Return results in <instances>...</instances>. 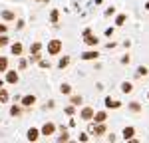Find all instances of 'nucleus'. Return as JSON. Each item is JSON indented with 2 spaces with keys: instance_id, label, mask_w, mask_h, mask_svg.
<instances>
[{
  "instance_id": "8",
  "label": "nucleus",
  "mask_w": 149,
  "mask_h": 143,
  "mask_svg": "<svg viewBox=\"0 0 149 143\" xmlns=\"http://www.w3.org/2000/svg\"><path fill=\"white\" fill-rule=\"evenodd\" d=\"M26 139H28V141H38V139H40V129H36V127H30V129L26 131Z\"/></svg>"
},
{
  "instance_id": "3",
  "label": "nucleus",
  "mask_w": 149,
  "mask_h": 143,
  "mask_svg": "<svg viewBox=\"0 0 149 143\" xmlns=\"http://www.w3.org/2000/svg\"><path fill=\"white\" fill-rule=\"evenodd\" d=\"M4 82L10 83V85H16V83L20 82V76H18V72H16V70H10V68H8V70L4 72Z\"/></svg>"
},
{
  "instance_id": "26",
  "label": "nucleus",
  "mask_w": 149,
  "mask_h": 143,
  "mask_svg": "<svg viewBox=\"0 0 149 143\" xmlns=\"http://www.w3.org/2000/svg\"><path fill=\"white\" fill-rule=\"evenodd\" d=\"M60 92L64 95H70L72 94V85H70V83H62V85H60Z\"/></svg>"
},
{
  "instance_id": "27",
  "label": "nucleus",
  "mask_w": 149,
  "mask_h": 143,
  "mask_svg": "<svg viewBox=\"0 0 149 143\" xmlns=\"http://www.w3.org/2000/svg\"><path fill=\"white\" fill-rule=\"evenodd\" d=\"M4 46H10V38L6 34H0V48H4Z\"/></svg>"
},
{
  "instance_id": "5",
  "label": "nucleus",
  "mask_w": 149,
  "mask_h": 143,
  "mask_svg": "<svg viewBox=\"0 0 149 143\" xmlns=\"http://www.w3.org/2000/svg\"><path fill=\"white\" fill-rule=\"evenodd\" d=\"M56 133V125L52 123V121H46L44 125H42V129H40V135H44V137H50V135H54Z\"/></svg>"
},
{
  "instance_id": "9",
  "label": "nucleus",
  "mask_w": 149,
  "mask_h": 143,
  "mask_svg": "<svg viewBox=\"0 0 149 143\" xmlns=\"http://www.w3.org/2000/svg\"><path fill=\"white\" fill-rule=\"evenodd\" d=\"M80 58L86 60V62H90V60H97V58H100V52H97V50H88V52L81 54Z\"/></svg>"
},
{
  "instance_id": "17",
  "label": "nucleus",
  "mask_w": 149,
  "mask_h": 143,
  "mask_svg": "<svg viewBox=\"0 0 149 143\" xmlns=\"http://www.w3.org/2000/svg\"><path fill=\"white\" fill-rule=\"evenodd\" d=\"M127 109H129L131 113H139V111H141V103H139V101H131V103H127Z\"/></svg>"
},
{
  "instance_id": "36",
  "label": "nucleus",
  "mask_w": 149,
  "mask_h": 143,
  "mask_svg": "<svg viewBox=\"0 0 149 143\" xmlns=\"http://www.w3.org/2000/svg\"><path fill=\"white\" fill-rule=\"evenodd\" d=\"M16 28H18V30H22V28H24V20H18V26H16Z\"/></svg>"
},
{
  "instance_id": "16",
  "label": "nucleus",
  "mask_w": 149,
  "mask_h": 143,
  "mask_svg": "<svg viewBox=\"0 0 149 143\" xmlns=\"http://www.w3.org/2000/svg\"><path fill=\"white\" fill-rule=\"evenodd\" d=\"M8 99H10L8 90H6V87H0V103H8Z\"/></svg>"
},
{
  "instance_id": "13",
  "label": "nucleus",
  "mask_w": 149,
  "mask_h": 143,
  "mask_svg": "<svg viewBox=\"0 0 149 143\" xmlns=\"http://www.w3.org/2000/svg\"><path fill=\"white\" fill-rule=\"evenodd\" d=\"M0 18H2L4 22H14V20H16V14L12 10H2L0 12Z\"/></svg>"
},
{
  "instance_id": "6",
  "label": "nucleus",
  "mask_w": 149,
  "mask_h": 143,
  "mask_svg": "<svg viewBox=\"0 0 149 143\" xmlns=\"http://www.w3.org/2000/svg\"><path fill=\"white\" fill-rule=\"evenodd\" d=\"M20 103H22L24 109H28V107H32L36 103V95L34 94H28V95H24V97H20Z\"/></svg>"
},
{
  "instance_id": "15",
  "label": "nucleus",
  "mask_w": 149,
  "mask_h": 143,
  "mask_svg": "<svg viewBox=\"0 0 149 143\" xmlns=\"http://www.w3.org/2000/svg\"><path fill=\"white\" fill-rule=\"evenodd\" d=\"M92 121H95V123H105L107 121V111H95Z\"/></svg>"
},
{
  "instance_id": "29",
  "label": "nucleus",
  "mask_w": 149,
  "mask_h": 143,
  "mask_svg": "<svg viewBox=\"0 0 149 143\" xmlns=\"http://www.w3.org/2000/svg\"><path fill=\"white\" fill-rule=\"evenodd\" d=\"M70 103H72V106H80L81 103V95H72V97H70Z\"/></svg>"
},
{
  "instance_id": "28",
  "label": "nucleus",
  "mask_w": 149,
  "mask_h": 143,
  "mask_svg": "<svg viewBox=\"0 0 149 143\" xmlns=\"http://www.w3.org/2000/svg\"><path fill=\"white\" fill-rule=\"evenodd\" d=\"M127 20V14H119L117 18H115V26H123Z\"/></svg>"
},
{
  "instance_id": "22",
  "label": "nucleus",
  "mask_w": 149,
  "mask_h": 143,
  "mask_svg": "<svg viewBox=\"0 0 149 143\" xmlns=\"http://www.w3.org/2000/svg\"><path fill=\"white\" fill-rule=\"evenodd\" d=\"M121 92H123V94H131V92H133V83L131 82H123L121 83Z\"/></svg>"
},
{
  "instance_id": "39",
  "label": "nucleus",
  "mask_w": 149,
  "mask_h": 143,
  "mask_svg": "<svg viewBox=\"0 0 149 143\" xmlns=\"http://www.w3.org/2000/svg\"><path fill=\"white\" fill-rule=\"evenodd\" d=\"M147 99H149V94H147Z\"/></svg>"
},
{
  "instance_id": "33",
  "label": "nucleus",
  "mask_w": 149,
  "mask_h": 143,
  "mask_svg": "<svg viewBox=\"0 0 149 143\" xmlns=\"http://www.w3.org/2000/svg\"><path fill=\"white\" fill-rule=\"evenodd\" d=\"M8 32V26L6 24H0V34H6Z\"/></svg>"
},
{
  "instance_id": "37",
  "label": "nucleus",
  "mask_w": 149,
  "mask_h": 143,
  "mask_svg": "<svg viewBox=\"0 0 149 143\" xmlns=\"http://www.w3.org/2000/svg\"><path fill=\"white\" fill-rule=\"evenodd\" d=\"M4 83H6L4 80H0V87H4Z\"/></svg>"
},
{
  "instance_id": "40",
  "label": "nucleus",
  "mask_w": 149,
  "mask_h": 143,
  "mask_svg": "<svg viewBox=\"0 0 149 143\" xmlns=\"http://www.w3.org/2000/svg\"><path fill=\"white\" fill-rule=\"evenodd\" d=\"M38 2H40V0H38Z\"/></svg>"
},
{
  "instance_id": "35",
  "label": "nucleus",
  "mask_w": 149,
  "mask_h": 143,
  "mask_svg": "<svg viewBox=\"0 0 149 143\" xmlns=\"http://www.w3.org/2000/svg\"><path fill=\"white\" fill-rule=\"evenodd\" d=\"M111 14H115V8H113V6H111V8H107V10H105V16H111Z\"/></svg>"
},
{
  "instance_id": "23",
  "label": "nucleus",
  "mask_w": 149,
  "mask_h": 143,
  "mask_svg": "<svg viewBox=\"0 0 149 143\" xmlns=\"http://www.w3.org/2000/svg\"><path fill=\"white\" fill-rule=\"evenodd\" d=\"M38 52H42V42H34V44H30V54H38Z\"/></svg>"
},
{
  "instance_id": "20",
  "label": "nucleus",
  "mask_w": 149,
  "mask_h": 143,
  "mask_svg": "<svg viewBox=\"0 0 149 143\" xmlns=\"http://www.w3.org/2000/svg\"><path fill=\"white\" fill-rule=\"evenodd\" d=\"M56 141H70V133H68V129H66V127H64V125H62V135H58V139Z\"/></svg>"
},
{
  "instance_id": "1",
  "label": "nucleus",
  "mask_w": 149,
  "mask_h": 143,
  "mask_svg": "<svg viewBox=\"0 0 149 143\" xmlns=\"http://www.w3.org/2000/svg\"><path fill=\"white\" fill-rule=\"evenodd\" d=\"M62 50H64V42H62V40L54 38V40L48 42V56H58Z\"/></svg>"
},
{
  "instance_id": "12",
  "label": "nucleus",
  "mask_w": 149,
  "mask_h": 143,
  "mask_svg": "<svg viewBox=\"0 0 149 143\" xmlns=\"http://www.w3.org/2000/svg\"><path fill=\"white\" fill-rule=\"evenodd\" d=\"M22 113H24L22 103H20V106H18V103H12V106H10V115H12V117H20Z\"/></svg>"
},
{
  "instance_id": "4",
  "label": "nucleus",
  "mask_w": 149,
  "mask_h": 143,
  "mask_svg": "<svg viewBox=\"0 0 149 143\" xmlns=\"http://www.w3.org/2000/svg\"><path fill=\"white\" fill-rule=\"evenodd\" d=\"M93 113H95V109L92 106H86V107H81V111H80V119L81 121H92Z\"/></svg>"
},
{
  "instance_id": "31",
  "label": "nucleus",
  "mask_w": 149,
  "mask_h": 143,
  "mask_svg": "<svg viewBox=\"0 0 149 143\" xmlns=\"http://www.w3.org/2000/svg\"><path fill=\"white\" fill-rule=\"evenodd\" d=\"M38 66H40V68H42V70H48V68H50V62H48V60H40V62H38Z\"/></svg>"
},
{
  "instance_id": "19",
  "label": "nucleus",
  "mask_w": 149,
  "mask_h": 143,
  "mask_svg": "<svg viewBox=\"0 0 149 143\" xmlns=\"http://www.w3.org/2000/svg\"><path fill=\"white\" fill-rule=\"evenodd\" d=\"M70 62H72V58H70V56H64V58H60V62H58V68H60V70L68 68V66H70Z\"/></svg>"
},
{
  "instance_id": "24",
  "label": "nucleus",
  "mask_w": 149,
  "mask_h": 143,
  "mask_svg": "<svg viewBox=\"0 0 149 143\" xmlns=\"http://www.w3.org/2000/svg\"><path fill=\"white\" fill-rule=\"evenodd\" d=\"M40 60H42V52H38V54H30L28 62H30V64H38Z\"/></svg>"
},
{
  "instance_id": "14",
  "label": "nucleus",
  "mask_w": 149,
  "mask_h": 143,
  "mask_svg": "<svg viewBox=\"0 0 149 143\" xmlns=\"http://www.w3.org/2000/svg\"><path fill=\"white\" fill-rule=\"evenodd\" d=\"M121 106H123L121 101H117V99H111V97H105V107H107V109H119Z\"/></svg>"
},
{
  "instance_id": "34",
  "label": "nucleus",
  "mask_w": 149,
  "mask_h": 143,
  "mask_svg": "<svg viewBox=\"0 0 149 143\" xmlns=\"http://www.w3.org/2000/svg\"><path fill=\"white\" fill-rule=\"evenodd\" d=\"M80 141H90V137H88V133H80Z\"/></svg>"
},
{
  "instance_id": "7",
  "label": "nucleus",
  "mask_w": 149,
  "mask_h": 143,
  "mask_svg": "<svg viewBox=\"0 0 149 143\" xmlns=\"http://www.w3.org/2000/svg\"><path fill=\"white\" fill-rule=\"evenodd\" d=\"M10 52H12V56L20 58V56L24 54V46H22V42H14V44H10Z\"/></svg>"
},
{
  "instance_id": "32",
  "label": "nucleus",
  "mask_w": 149,
  "mask_h": 143,
  "mask_svg": "<svg viewBox=\"0 0 149 143\" xmlns=\"http://www.w3.org/2000/svg\"><path fill=\"white\" fill-rule=\"evenodd\" d=\"M66 113H68V115H74V113H76V106H68L66 107Z\"/></svg>"
},
{
  "instance_id": "38",
  "label": "nucleus",
  "mask_w": 149,
  "mask_h": 143,
  "mask_svg": "<svg viewBox=\"0 0 149 143\" xmlns=\"http://www.w3.org/2000/svg\"><path fill=\"white\" fill-rule=\"evenodd\" d=\"M145 8H147V12H149V2H147V4H145Z\"/></svg>"
},
{
  "instance_id": "18",
  "label": "nucleus",
  "mask_w": 149,
  "mask_h": 143,
  "mask_svg": "<svg viewBox=\"0 0 149 143\" xmlns=\"http://www.w3.org/2000/svg\"><path fill=\"white\" fill-rule=\"evenodd\" d=\"M8 66H10V60L6 58V56H0V72L4 74V72L8 70Z\"/></svg>"
},
{
  "instance_id": "10",
  "label": "nucleus",
  "mask_w": 149,
  "mask_h": 143,
  "mask_svg": "<svg viewBox=\"0 0 149 143\" xmlns=\"http://www.w3.org/2000/svg\"><path fill=\"white\" fill-rule=\"evenodd\" d=\"M105 133H107V125H105V123H95L93 135H95V137H102V135H105Z\"/></svg>"
},
{
  "instance_id": "2",
  "label": "nucleus",
  "mask_w": 149,
  "mask_h": 143,
  "mask_svg": "<svg viewBox=\"0 0 149 143\" xmlns=\"http://www.w3.org/2000/svg\"><path fill=\"white\" fill-rule=\"evenodd\" d=\"M84 42H86V46L95 48L97 44H100V38H97V36H93L92 28H86V30H84Z\"/></svg>"
},
{
  "instance_id": "25",
  "label": "nucleus",
  "mask_w": 149,
  "mask_h": 143,
  "mask_svg": "<svg viewBox=\"0 0 149 143\" xmlns=\"http://www.w3.org/2000/svg\"><path fill=\"white\" fill-rule=\"evenodd\" d=\"M147 74H149V68H145V66H139L137 72H135L137 78H143V76H147Z\"/></svg>"
},
{
  "instance_id": "21",
  "label": "nucleus",
  "mask_w": 149,
  "mask_h": 143,
  "mask_svg": "<svg viewBox=\"0 0 149 143\" xmlns=\"http://www.w3.org/2000/svg\"><path fill=\"white\" fill-rule=\"evenodd\" d=\"M58 20H60V10H58V8H54V10L50 12V22H52V24H58Z\"/></svg>"
},
{
  "instance_id": "11",
  "label": "nucleus",
  "mask_w": 149,
  "mask_h": 143,
  "mask_svg": "<svg viewBox=\"0 0 149 143\" xmlns=\"http://www.w3.org/2000/svg\"><path fill=\"white\" fill-rule=\"evenodd\" d=\"M133 135H135V127H133V125H127V127H123V131H121V137H123L125 141H129Z\"/></svg>"
},
{
  "instance_id": "30",
  "label": "nucleus",
  "mask_w": 149,
  "mask_h": 143,
  "mask_svg": "<svg viewBox=\"0 0 149 143\" xmlns=\"http://www.w3.org/2000/svg\"><path fill=\"white\" fill-rule=\"evenodd\" d=\"M26 68H28V60L20 58V62H18V70L22 72V70H26Z\"/></svg>"
}]
</instances>
